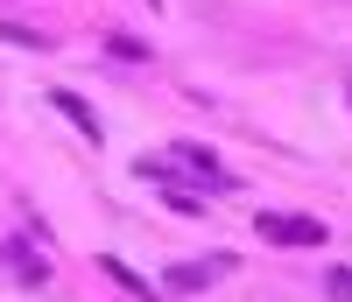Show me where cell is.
Listing matches in <instances>:
<instances>
[{
    "label": "cell",
    "instance_id": "9c48e42d",
    "mask_svg": "<svg viewBox=\"0 0 352 302\" xmlns=\"http://www.w3.org/2000/svg\"><path fill=\"white\" fill-rule=\"evenodd\" d=\"M324 295H331V302H352V275H345V267H331V275H324Z\"/></svg>",
    "mask_w": 352,
    "mask_h": 302
},
{
    "label": "cell",
    "instance_id": "5b68a950",
    "mask_svg": "<svg viewBox=\"0 0 352 302\" xmlns=\"http://www.w3.org/2000/svg\"><path fill=\"white\" fill-rule=\"evenodd\" d=\"M0 260H8V267H14V275L28 281V288H43V281H50V267H43L36 253H28V239H8V246H0Z\"/></svg>",
    "mask_w": 352,
    "mask_h": 302
},
{
    "label": "cell",
    "instance_id": "ba28073f",
    "mask_svg": "<svg viewBox=\"0 0 352 302\" xmlns=\"http://www.w3.org/2000/svg\"><path fill=\"white\" fill-rule=\"evenodd\" d=\"M106 56H120V64H148V43H134V36L113 28V36H106Z\"/></svg>",
    "mask_w": 352,
    "mask_h": 302
},
{
    "label": "cell",
    "instance_id": "8992f818",
    "mask_svg": "<svg viewBox=\"0 0 352 302\" xmlns=\"http://www.w3.org/2000/svg\"><path fill=\"white\" fill-rule=\"evenodd\" d=\"M99 267H106V281H120L127 295H155V281H141V275H134L127 260H99Z\"/></svg>",
    "mask_w": 352,
    "mask_h": 302
},
{
    "label": "cell",
    "instance_id": "3957f363",
    "mask_svg": "<svg viewBox=\"0 0 352 302\" xmlns=\"http://www.w3.org/2000/svg\"><path fill=\"white\" fill-rule=\"evenodd\" d=\"M226 267H232L226 253H219V260H184V267H169V275H162V288H176V295H197L204 281H219Z\"/></svg>",
    "mask_w": 352,
    "mask_h": 302
},
{
    "label": "cell",
    "instance_id": "6da1fadb",
    "mask_svg": "<svg viewBox=\"0 0 352 302\" xmlns=\"http://www.w3.org/2000/svg\"><path fill=\"white\" fill-rule=\"evenodd\" d=\"M254 232L268 239V246H324V239H331V225H317L310 211H261Z\"/></svg>",
    "mask_w": 352,
    "mask_h": 302
},
{
    "label": "cell",
    "instance_id": "277c9868",
    "mask_svg": "<svg viewBox=\"0 0 352 302\" xmlns=\"http://www.w3.org/2000/svg\"><path fill=\"white\" fill-rule=\"evenodd\" d=\"M50 106H56V113H64V119H71V127H78L85 141H99V134H106V127H99V113H92V106H85L78 92H50Z\"/></svg>",
    "mask_w": 352,
    "mask_h": 302
},
{
    "label": "cell",
    "instance_id": "52a82bcc",
    "mask_svg": "<svg viewBox=\"0 0 352 302\" xmlns=\"http://www.w3.org/2000/svg\"><path fill=\"white\" fill-rule=\"evenodd\" d=\"M0 43H21V49H50V36H43V28H21V21H8V14H0Z\"/></svg>",
    "mask_w": 352,
    "mask_h": 302
},
{
    "label": "cell",
    "instance_id": "7a4b0ae2",
    "mask_svg": "<svg viewBox=\"0 0 352 302\" xmlns=\"http://www.w3.org/2000/svg\"><path fill=\"white\" fill-rule=\"evenodd\" d=\"M169 155H176V162H190V169H197V176H204V183H212L219 197H226V190H240V176H226V162L212 155V148H197V141H176Z\"/></svg>",
    "mask_w": 352,
    "mask_h": 302
}]
</instances>
